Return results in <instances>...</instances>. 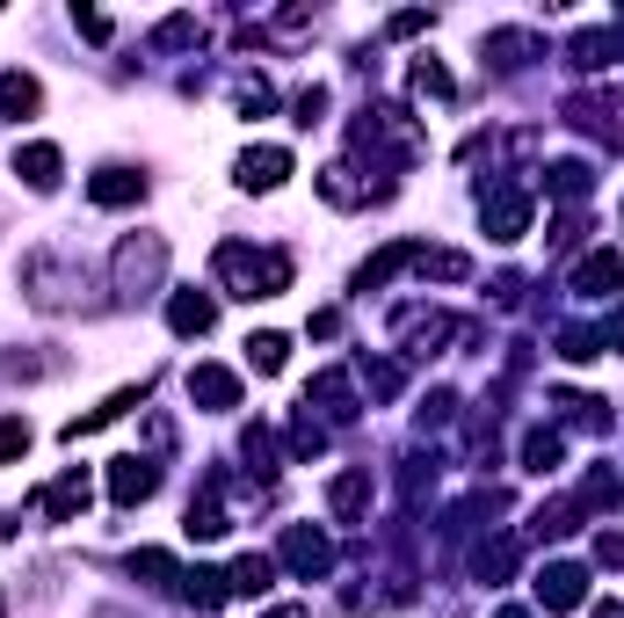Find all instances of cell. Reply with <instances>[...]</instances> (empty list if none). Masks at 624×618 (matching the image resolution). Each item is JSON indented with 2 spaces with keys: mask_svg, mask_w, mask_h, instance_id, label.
<instances>
[{
  "mask_svg": "<svg viewBox=\"0 0 624 618\" xmlns=\"http://www.w3.org/2000/svg\"><path fill=\"white\" fill-rule=\"evenodd\" d=\"M218 277L233 284V299H277L283 284H291V263H283V255H255V247L226 241V247H218Z\"/></svg>",
  "mask_w": 624,
  "mask_h": 618,
  "instance_id": "6da1fadb",
  "label": "cell"
},
{
  "mask_svg": "<svg viewBox=\"0 0 624 618\" xmlns=\"http://www.w3.org/2000/svg\"><path fill=\"white\" fill-rule=\"evenodd\" d=\"M153 488H160V466L153 459H117V466H109V502H123V510L146 502Z\"/></svg>",
  "mask_w": 624,
  "mask_h": 618,
  "instance_id": "7a4b0ae2",
  "label": "cell"
},
{
  "mask_svg": "<svg viewBox=\"0 0 624 618\" xmlns=\"http://www.w3.org/2000/svg\"><path fill=\"white\" fill-rule=\"evenodd\" d=\"M581 597H589V575H581V567H545L538 575V604L545 611H573Z\"/></svg>",
  "mask_w": 624,
  "mask_h": 618,
  "instance_id": "3957f363",
  "label": "cell"
},
{
  "mask_svg": "<svg viewBox=\"0 0 624 618\" xmlns=\"http://www.w3.org/2000/svg\"><path fill=\"white\" fill-rule=\"evenodd\" d=\"M283 175H291V153H283V146H255V153H240V182L247 190H277Z\"/></svg>",
  "mask_w": 624,
  "mask_h": 618,
  "instance_id": "277c9868",
  "label": "cell"
},
{
  "mask_svg": "<svg viewBox=\"0 0 624 618\" xmlns=\"http://www.w3.org/2000/svg\"><path fill=\"white\" fill-rule=\"evenodd\" d=\"M283 561H291L298 575H327V567H334V546L320 539V531H305V524H298L291 539H283Z\"/></svg>",
  "mask_w": 624,
  "mask_h": 618,
  "instance_id": "5b68a950",
  "label": "cell"
},
{
  "mask_svg": "<svg viewBox=\"0 0 624 618\" xmlns=\"http://www.w3.org/2000/svg\"><path fill=\"white\" fill-rule=\"evenodd\" d=\"M190 401L233 407V401H240V379H233V371H218V364H196V371H190Z\"/></svg>",
  "mask_w": 624,
  "mask_h": 618,
  "instance_id": "8992f818",
  "label": "cell"
},
{
  "mask_svg": "<svg viewBox=\"0 0 624 618\" xmlns=\"http://www.w3.org/2000/svg\"><path fill=\"white\" fill-rule=\"evenodd\" d=\"M211 313H218V306H211L204 291H174V299H168V328H174V335H204Z\"/></svg>",
  "mask_w": 624,
  "mask_h": 618,
  "instance_id": "52a82bcc",
  "label": "cell"
},
{
  "mask_svg": "<svg viewBox=\"0 0 624 618\" xmlns=\"http://www.w3.org/2000/svg\"><path fill=\"white\" fill-rule=\"evenodd\" d=\"M269 583H277V561H261V553H247V561H233V575H226V597H269Z\"/></svg>",
  "mask_w": 624,
  "mask_h": 618,
  "instance_id": "ba28073f",
  "label": "cell"
},
{
  "mask_svg": "<svg viewBox=\"0 0 624 618\" xmlns=\"http://www.w3.org/2000/svg\"><path fill=\"white\" fill-rule=\"evenodd\" d=\"M617 284H624V255H589V263L573 269V291H589V299H603Z\"/></svg>",
  "mask_w": 624,
  "mask_h": 618,
  "instance_id": "9c48e42d",
  "label": "cell"
},
{
  "mask_svg": "<svg viewBox=\"0 0 624 618\" xmlns=\"http://www.w3.org/2000/svg\"><path fill=\"white\" fill-rule=\"evenodd\" d=\"M80 510H87V480L80 473H66V480H52V488H44V516H52V524H73Z\"/></svg>",
  "mask_w": 624,
  "mask_h": 618,
  "instance_id": "30bf717a",
  "label": "cell"
},
{
  "mask_svg": "<svg viewBox=\"0 0 624 618\" xmlns=\"http://www.w3.org/2000/svg\"><path fill=\"white\" fill-rule=\"evenodd\" d=\"M523 219H530V196H523V190H502L494 204H486V226H494V241H516Z\"/></svg>",
  "mask_w": 624,
  "mask_h": 618,
  "instance_id": "8fae6325",
  "label": "cell"
},
{
  "mask_svg": "<svg viewBox=\"0 0 624 618\" xmlns=\"http://www.w3.org/2000/svg\"><path fill=\"white\" fill-rule=\"evenodd\" d=\"M87 196H95V204H139V196H146V182L131 175V168H103V175L87 182Z\"/></svg>",
  "mask_w": 624,
  "mask_h": 618,
  "instance_id": "7c38bea8",
  "label": "cell"
},
{
  "mask_svg": "<svg viewBox=\"0 0 624 618\" xmlns=\"http://www.w3.org/2000/svg\"><path fill=\"white\" fill-rule=\"evenodd\" d=\"M44 88H36L30 73H0V117H36Z\"/></svg>",
  "mask_w": 624,
  "mask_h": 618,
  "instance_id": "4fadbf2b",
  "label": "cell"
},
{
  "mask_svg": "<svg viewBox=\"0 0 624 618\" xmlns=\"http://www.w3.org/2000/svg\"><path fill=\"white\" fill-rule=\"evenodd\" d=\"M15 175H30V190H52V182H58V146H22Z\"/></svg>",
  "mask_w": 624,
  "mask_h": 618,
  "instance_id": "5bb4252c",
  "label": "cell"
},
{
  "mask_svg": "<svg viewBox=\"0 0 624 618\" xmlns=\"http://www.w3.org/2000/svg\"><path fill=\"white\" fill-rule=\"evenodd\" d=\"M327 502H334V516H356V510L370 502V473H342V480L327 488Z\"/></svg>",
  "mask_w": 624,
  "mask_h": 618,
  "instance_id": "9a60e30c",
  "label": "cell"
},
{
  "mask_svg": "<svg viewBox=\"0 0 624 618\" xmlns=\"http://www.w3.org/2000/svg\"><path fill=\"white\" fill-rule=\"evenodd\" d=\"M523 466H530V473H552L559 466V437L552 429H530V437H523Z\"/></svg>",
  "mask_w": 624,
  "mask_h": 618,
  "instance_id": "2e32d148",
  "label": "cell"
},
{
  "mask_svg": "<svg viewBox=\"0 0 624 618\" xmlns=\"http://www.w3.org/2000/svg\"><path fill=\"white\" fill-rule=\"evenodd\" d=\"M545 190H552V196H581V190H589V168H581V160H559L552 175H545Z\"/></svg>",
  "mask_w": 624,
  "mask_h": 618,
  "instance_id": "e0dca14e",
  "label": "cell"
},
{
  "mask_svg": "<svg viewBox=\"0 0 624 618\" xmlns=\"http://www.w3.org/2000/svg\"><path fill=\"white\" fill-rule=\"evenodd\" d=\"M283 350H291L283 335H255V342H247V364H255V371H283Z\"/></svg>",
  "mask_w": 624,
  "mask_h": 618,
  "instance_id": "ac0fdd59",
  "label": "cell"
},
{
  "mask_svg": "<svg viewBox=\"0 0 624 618\" xmlns=\"http://www.w3.org/2000/svg\"><path fill=\"white\" fill-rule=\"evenodd\" d=\"M30 451V423H0V466Z\"/></svg>",
  "mask_w": 624,
  "mask_h": 618,
  "instance_id": "d6986e66",
  "label": "cell"
},
{
  "mask_svg": "<svg viewBox=\"0 0 624 618\" xmlns=\"http://www.w3.org/2000/svg\"><path fill=\"white\" fill-rule=\"evenodd\" d=\"M415 88L421 95H451V73H443V66H415Z\"/></svg>",
  "mask_w": 624,
  "mask_h": 618,
  "instance_id": "ffe728a7",
  "label": "cell"
},
{
  "mask_svg": "<svg viewBox=\"0 0 624 618\" xmlns=\"http://www.w3.org/2000/svg\"><path fill=\"white\" fill-rule=\"evenodd\" d=\"M610 342H617V350H624V313H617V320H610V328H603V350H610Z\"/></svg>",
  "mask_w": 624,
  "mask_h": 618,
  "instance_id": "44dd1931",
  "label": "cell"
},
{
  "mask_svg": "<svg viewBox=\"0 0 624 618\" xmlns=\"http://www.w3.org/2000/svg\"><path fill=\"white\" fill-rule=\"evenodd\" d=\"M269 618H312V611H305V604H277V611H269Z\"/></svg>",
  "mask_w": 624,
  "mask_h": 618,
  "instance_id": "7402d4cb",
  "label": "cell"
},
{
  "mask_svg": "<svg viewBox=\"0 0 624 618\" xmlns=\"http://www.w3.org/2000/svg\"><path fill=\"white\" fill-rule=\"evenodd\" d=\"M595 618H624V604H595Z\"/></svg>",
  "mask_w": 624,
  "mask_h": 618,
  "instance_id": "603a6c76",
  "label": "cell"
},
{
  "mask_svg": "<svg viewBox=\"0 0 624 618\" xmlns=\"http://www.w3.org/2000/svg\"><path fill=\"white\" fill-rule=\"evenodd\" d=\"M502 618H530V611H502Z\"/></svg>",
  "mask_w": 624,
  "mask_h": 618,
  "instance_id": "cb8c5ba5",
  "label": "cell"
},
{
  "mask_svg": "<svg viewBox=\"0 0 624 618\" xmlns=\"http://www.w3.org/2000/svg\"><path fill=\"white\" fill-rule=\"evenodd\" d=\"M0 611H8V604H0Z\"/></svg>",
  "mask_w": 624,
  "mask_h": 618,
  "instance_id": "d4e9b609",
  "label": "cell"
}]
</instances>
